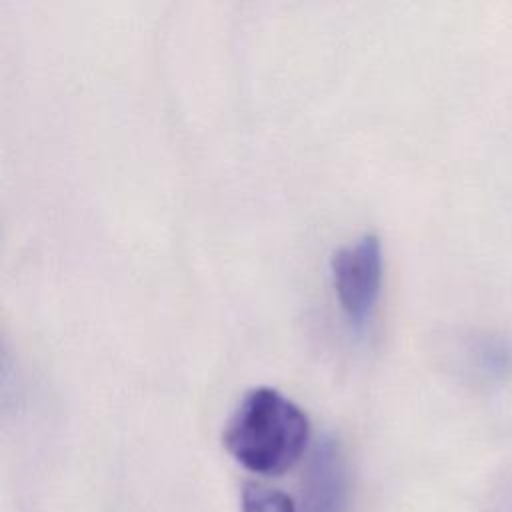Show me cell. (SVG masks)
Wrapping results in <instances>:
<instances>
[{
	"label": "cell",
	"mask_w": 512,
	"mask_h": 512,
	"mask_svg": "<svg viewBox=\"0 0 512 512\" xmlns=\"http://www.w3.org/2000/svg\"><path fill=\"white\" fill-rule=\"evenodd\" d=\"M310 422L306 412L274 388L250 390L222 434L228 454L246 470L260 476H280L306 450Z\"/></svg>",
	"instance_id": "obj_1"
},
{
	"label": "cell",
	"mask_w": 512,
	"mask_h": 512,
	"mask_svg": "<svg viewBox=\"0 0 512 512\" xmlns=\"http://www.w3.org/2000/svg\"><path fill=\"white\" fill-rule=\"evenodd\" d=\"M336 298L354 326L372 316L382 284V250L374 234L340 248L330 262Z\"/></svg>",
	"instance_id": "obj_2"
},
{
	"label": "cell",
	"mask_w": 512,
	"mask_h": 512,
	"mask_svg": "<svg viewBox=\"0 0 512 512\" xmlns=\"http://www.w3.org/2000/svg\"><path fill=\"white\" fill-rule=\"evenodd\" d=\"M348 468L336 440L324 438L308 464L302 484L300 512H346Z\"/></svg>",
	"instance_id": "obj_3"
},
{
	"label": "cell",
	"mask_w": 512,
	"mask_h": 512,
	"mask_svg": "<svg viewBox=\"0 0 512 512\" xmlns=\"http://www.w3.org/2000/svg\"><path fill=\"white\" fill-rule=\"evenodd\" d=\"M242 512H294L290 496L260 484L242 488Z\"/></svg>",
	"instance_id": "obj_4"
}]
</instances>
